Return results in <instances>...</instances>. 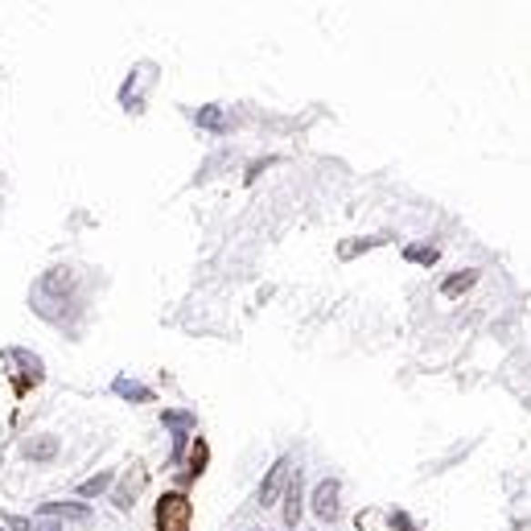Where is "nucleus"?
<instances>
[{
	"label": "nucleus",
	"instance_id": "6",
	"mask_svg": "<svg viewBox=\"0 0 531 531\" xmlns=\"http://www.w3.org/2000/svg\"><path fill=\"white\" fill-rule=\"evenodd\" d=\"M21 454H26V462H34V465H50V462H58L62 441L58 437H29L26 445H21Z\"/></svg>",
	"mask_w": 531,
	"mask_h": 531
},
{
	"label": "nucleus",
	"instance_id": "17",
	"mask_svg": "<svg viewBox=\"0 0 531 531\" xmlns=\"http://www.w3.org/2000/svg\"><path fill=\"white\" fill-rule=\"evenodd\" d=\"M379 243H383V235H379V240H359V243H342V251H338V256L342 260H351L354 251H367V248H379Z\"/></svg>",
	"mask_w": 531,
	"mask_h": 531
},
{
	"label": "nucleus",
	"instance_id": "4",
	"mask_svg": "<svg viewBox=\"0 0 531 531\" xmlns=\"http://www.w3.org/2000/svg\"><path fill=\"white\" fill-rule=\"evenodd\" d=\"M186 523H189L186 495H165L161 506H157V527L161 531H186Z\"/></svg>",
	"mask_w": 531,
	"mask_h": 531
},
{
	"label": "nucleus",
	"instance_id": "15",
	"mask_svg": "<svg viewBox=\"0 0 531 531\" xmlns=\"http://www.w3.org/2000/svg\"><path fill=\"white\" fill-rule=\"evenodd\" d=\"M437 256H441V251L433 248V243H424V248H420V243L403 248V260H412V264H437Z\"/></svg>",
	"mask_w": 531,
	"mask_h": 531
},
{
	"label": "nucleus",
	"instance_id": "14",
	"mask_svg": "<svg viewBox=\"0 0 531 531\" xmlns=\"http://www.w3.org/2000/svg\"><path fill=\"white\" fill-rule=\"evenodd\" d=\"M112 486H116V474L103 470V474H95V478H87L83 486H78V498H95V495H103V490H112Z\"/></svg>",
	"mask_w": 531,
	"mask_h": 531
},
{
	"label": "nucleus",
	"instance_id": "19",
	"mask_svg": "<svg viewBox=\"0 0 531 531\" xmlns=\"http://www.w3.org/2000/svg\"><path fill=\"white\" fill-rule=\"evenodd\" d=\"M34 531H62V523H54V519H42Z\"/></svg>",
	"mask_w": 531,
	"mask_h": 531
},
{
	"label": "nucleus",
	"instance_id": "7",
	"mask_svg": "<svg viewBox=\"0 0 531 531\" xmlns=\"http://www.w3.org/2000/svg\"><path fill=\"white\" fill-rule=\"evenodd\" d=\"M112 392L120 395V400H128V403H157V392H153V387L137 383V379H128V375H116V379H112Z\"/></svg>",
	"mask_w": 531,
	"mask_h": 531
},
{
	"label": "nucleus",
	"instance_id": "16",
	"mask_svg": "<svg viewBox=\"0 0 531 531\" xmlns=\"http://www.w3.org/2000/svg\"><path fill=\"white\" fill-rule=\"evenodd\" d=\"M387 527H392V531H420L416 523H412L408 511H392V515H387Z\"/></svg>",
	"mask_w": 531,
	"mask_h": 531
},
{
	"label": "nucleus",
	"instance_id": "13",
	"mask_svg": "<svg viewBox=\"0 0 531 531\" xmlns=\"http://www.w3.org/2000/svg\"><path fill=\"white\" fill-rule=\"evenodd\" d=\"M120 103L128 112H145V95H140V75H128V83L120 87Z\"/></svg>",
	"mask_w": 531,
	"mask_h": 531
},
{
	"label": "nucleus",
	"instance_id": "2",
	"mask_svg": "<svg viewBox=\"0 0 531 531\" xmlns=\"http://www.w3.org/2000/svg\"><path fill=\"white\" fill-rule=\"evenodd\" d=\"M161 424H165V429H173V454H169V462L178 465L181 457H186L189 433H194L198 416H194V408H181V412H169V408H165V412H161Z\"/></svg>",
	"mask_w": 531,
	"mask_h": 531
},
{
	"label": "nucleus",
	"instance_id": "10",
	"mask_svg": "<svg viewBox=\"0 0 531 531\" xmlns=\"http://www.w3.org/2000/svg\"><path fill=\"white\" fill-rule=\"evenodd\" d=\"M5 359H13V363H17V367L26 371V379H29V383H42L46 363L37 359L34 351H26V346H9V351H5Z\"/></svg>",
	"mask_w": 531,
	"mask_h": 531
},
{
	"label": "nucleus",
	"instance_id": "12",
	"mask_svg": "<svg viewBox=\"0 0 531 531\" xmlns=\"http://www.w3.org/2000/svg\"><path fill=\"white\" fill-rule=\"evenodd\" d=\"M478 268H465V272H457V276H449L445 284H441V292H445V297H462V292H470L474 284H478Z\"/></svg>",
	"mask_w": 531,
	"mask_h": 531
},
{
	"label": "nucleus",
	"instance_id": "3",
	"mask_svg": "<svg viewBox=\"0 0 531 531\" xmlns=\"http://www.w3.org/2000/svg\"><path fill=\"white\" fill-rule=\"evenodd\" d=\"M338 495H342V482H338V478H322L313 486V498H309V506H313V515L322 523H338V515H342V503H338Z\"/></svg>",
	"mask_w": 531,
	"mask_h": 531
},
{
	"label": "nucleus",
	"instance_id": "18",
	"mask_svg": "<svg viewBox=\"0 0 531 531\" xmlns=\"http://www.w3.org/2000/svg\"><path fill=\"white\" fill-rule=\"evenodd\" d=\"M5 523H9V531H34V523L26 515H5Z\"/></svg>",
	"mask_w": 531,
	"mask_h": 531
},
{
	"label": "nucleus",
	"instance_id": "20",
	"mask_svg": "<svg viewBox=\"0 0 531 531\" xmlns=\"http://www.w3.org/2000/svg\"><path fill=\"white\" fill-rule=\"evenodd\" d=\"M251 531H256V527H251Z\"/></svg>",
	"mask_w": 531,
	"mask_h": 531
},
{
	"label": "nucleus",
	"instance_id": "8",
	"mask_svg": "<svg viewBox=\"0 0 531 531\" xmlns=\"http://www.w3.org/2000/svg\"><path fill=\"white\" fill-rule=\"evenodd\" d=\"M194 124H198V128H206V132H215V137H227V128H231V120H227V107H219V103H206V107H198Z\"/></svg>",
	"mask_w": 531,
	"mask_h": 531
},
{
	"label": "nucleus",
	"instance_id": "11",
	"mask_svg": "<svg viewBox=\"0 0 531 531\" xmlns=\"http://www.w3.org/2000/svg\"><path fill=\"white\" fill-rule=\"evenodd\" d=\"M301 523V470H292L289 486H284V527Z\"/></svg>",
	"mask_w": 531,
	"mask_h": 531
},
{
	"label": "nucleus",
	"instance_id": "5",
	"mask_svg": "<svg viewBox=\"0 0 531 531\" xmlns=\"http://www.w3.org/2000/svg\"><path fill=\"white\" fill-rule=\"evenodd\" d=\"M289 457H276L272 462V470L264 474V482H260V495H256V503L260 506H272L276 503V495H281V486H284V474H289Z\"/></svg>",
	"mask_w": 531,
	"mask_h": 531
},
{
	"label": "nucleus",
	"instance_id": "1",
	"mask_svg": "<svg viewBox=\"0 0 531 531\" xmlns=\"http://www.w3.org/2000/svg\"><path fill=\"white\" fill-rule=\"evenodd\" d=\"M29 305H34V313L42 317V322L62 326V322L78 309V276H75V268H50V272L37 276L34 289H29Z\"/></svg>",
	"mask_w": 531,
	"mask_h": 531
},
{
	"label": "nucleus",
	"instance_id": "9",
	"mask_svg": "<svg viewBox=\"0 0 531 531\" xmlns=\"http://www.w3.org/2000/svg\"><path fill=\"white\" fill-rule=\"evenodd\" d=\"M42 519H70V523H87L91 519V506L87 503H42Z\"/></svg>",
	"mask_w": 531,
	"mask_h": 531
}]
</instances>
